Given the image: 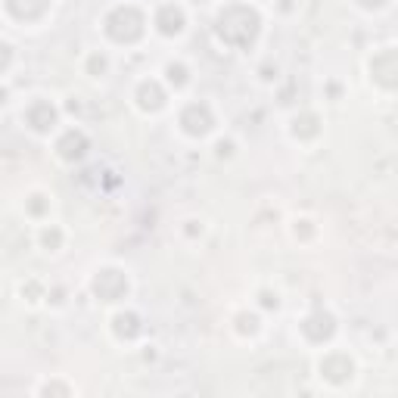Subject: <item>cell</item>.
Listing matches in <instances>:
<instances>
[{
	"mask_svg": "<svg viewBox=\"0 0 398 398\" xmlns=\"http://www.w3.org/2000/svg\"><path fill=\"white\" fill-rule=\"evenodd\" d=\"M314 377H318L327 389H346V386H352L355 377H358V364H355L352 355L346 358V352L327 348L318 358V373H314Z\"/></svg>",
	"mask_w": 398,
	"mask_h": 398,
	"instance_id": "6da1fadb",
	"label": "cell"
},
{
	"mask_svg": "<svg viewBox=\"0 0 398 398\" xmlns=\"http://www.w3.org/2000/svg\"><path fill=\"white\" fill-rule=\"evenodd\" d=\"M38 237H40V246L44 253H60L62 243H66V231H62L56 221H44L38 227Z\"/></svg>",
	"mask_w": 398,
	"mask_h": 398,
	"instance_id": "7a4b0ae2",
	"label": "cell"
},
{
	"mask_svg": "<svg viewBox=\"0 0 398 398\" xmlns=\"http://www.w3.org/2000/svg\"><path fill=\"white\" fill-rule=\"evenodd\" d=\"M31 392H35V395H44V392H50V395H78V386L69 383V380H62V377H56L53 383H50V380H47V383H38Z\"/></svg>",
	"mask_w": 398,
	"mask_h": 398,
	"instance_id": "3957f363",
	"label": "cell"
}]
</instances>
